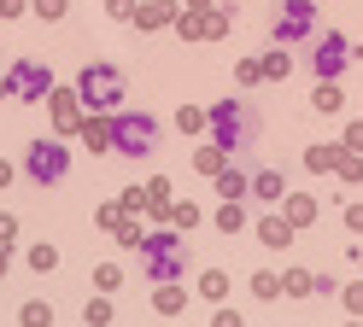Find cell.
Instances as JSON below:
<instances>
[{
    "instance_id": "cell-2",
    "label": "cell",
    "mask_w": 363,
    "mask_h": 327,
    "mask_svg": "<svg viewBox=\"0 0 363 327\" xmlns=\"http://www.w3.org/2000/svg\"><path fill=\"white\" fill-rule=\"evenodd\" d=\"M158 147V123L147 111H111V152H123V158H147Z\"/></svg>"
},
{
    "instance_id": "cell-10",
    "label": "cell",
    "mask_w": 363,
    "mask_h": 327,
    "mask_svg": "<svg viewBox=\"0 0 363 327\" xmlns=\"http://www.w3.org/2000/svg\"><path fill=\"white\" fill-rule=\"evenodd\" d=\"M77 134H82V147H88V152H111V123H106L100 111H88L82 123H77Z\"/></svg>"
},
{
    "instance_id": "cell-37",
    "label": "cell",
    "mask_w": 363,
    "mask_h": 327,
    "mask_svg": "<svg viewBox=\"0 0 363 327\" xmlns=\"http://www.w3.org/2000/svg\"><path fill=\"white\" fill-rule=\"evenodd\" d=\"M12 234H18V217H6V210H0V246H12Z\"/></svg>"
},
{
    "instance_id": "cell-29",
    "label": "cell",
    "mask_w": 363,
    "mask_h": 327,
    "mask_svg": "<svg viewBox=\"0 0 363 327\" xmlns=\"http://www.w3.org/2000/svg\"><path fill=\"white\" fill-rule=\"evenodd\" d=\"M170 18H176L170 0H152V6H141V23H147V30H152V23H170Z\"/></svg>"
},
{
    "instance_id": "cell-1",
    "label": "cell",
    "mask_w": 363,
    "mask_h": 327,
    "mask_svg": "<svg viewBox=\"0 0 363 327\" xmlns=\"http://www.w3.org/2000/svg\"><path fill=\"white\" fill-rule=\"evenodd\" d=\"M141 263H147L152 280H182V275H188V240L170 234V228H158V234L141 240Z\"/></svg>"
},
{
    "instance_id": "cell-28",
    "label": "cell",
    "mask_w": 363,
    "mask_h": 327,
    "mask_svg": "<svg viewBox=\"0 0 363 327\" xmlns=\"http://www.w3.org/2000/svg\"><path fill=\"white\" fill-rule=\"evenodd\" d=\"M252 292H258V298H281V275L258 269V275H252Z\"/></svg>"
},
{
    "instance_id": "cell-23",
    "label": "cell",
    "mask_w": 363,
    "mask_h": 327,
    "mask_svg": "<svg viewBox=\"0 0 363 327\" xmlns=\"http://www.w3.org/2000/svg\"><path fill=\"white\" fill-rule=\"evenodd\" d=\"M311 105H316V111H340V105H346V93H340L334 82H316V93H311Z\"/></svg>"
},
{
    "instance_id": "cell-18",
    "label": "cell",
    "mask_w": 363,
    "mask_h": 327,
    "mask_svg": "<svg viewBox=\"0 0 363 327\" xmlns=\"http://www.w3.org/2000/svg\"><path fill=\"white\" fill-rule=\"evenodd\" d=\"M199 298L223 304V298H229V275H223V269H206V275H199Z\"/></svg>"
},
{
    "instance_id": "cell-14",
    "label": "cell",
    "mask_w": 363,
    "mask_h": 327,
    "mask_svg": "<svg viewBox=\"0 0 363 327\" xmlns=\"http://www.w3.org/2000/svg\"><path fill=\"white\" fill-rule=\"evenodd\" d=\"M217 193H223V199H246V193H252V176L223 164V170H217Z\"/></svg>"
},
{
    "instance_id": "cell-11",
    "label": "cell",
    "mask_w": 363,
    "mask_h": 327,
    "mask_svg": "<svg viewBox=\"0 0 363 327\" xmlns=\"http://www.w3.org/2000/svg\"><path fill=\"white\" fill-rule=\"evenodd\" d=\"M48 100H53V123H59V134H77V123H82V117H77V105H82V100H77V88H71V93H59V88H53Z\"/></svg>"
},
{
    "instance_id": "cell-9",
    "label": "cell",
    "mask_w": 363,
    "mask_h": 327,
    "mask_svg": "<svg viewBox=\"0 0 363 327\" xmlns=\"http://www.w3.org/2000/svg\"><path fill=\"white\" fill-rule=\"evenodd\" d=\"M252 199H258V205H281V199H287V170H276V164L252 170Z\"/></svg>"
},
{
    "instance_id": "cell-24",
    "label": "cell",
    "mask_w": 363,
    "mask_h": 327,
    "mask_svg": "<svg viewBox=\"0 0 363 327\" xmlns=\"http://www.w3.org/2000/svg\"><path fill=\"white\" fill-rule=\"evenodd\" d=\"M194 164H199V170H206V176H217L223 164H229V152H223L217 140H211V147H199V152H194Z\"/></svg>"
},
{
    "instance_id": "cell-45",
    "label": "cell",
    "mask_w": 363,
    "mask_h": 327,
    "mask_svg": "<svg viewBox=\"0 0 363 327\" xmlns=\"http://www.w3.org/2000/svg\"><path fill=\"white\" fill-rule=\"evenodd\" d=\"M0 100H12V82H6V76H0Z\"/></svg>"
},
{
    "instance_id": "cell-25",
    "label": "cell",
    "mask_w": 363,
    "mask_h": 327,
    "mask_svg": "<svg viewBox=\"0 0 363 327\" xmlns=\"http://www.w3.org/2000/svg\"><path fill=\"white\" fill-rule=\"evenodd\" d=\"M30 269L35 275H53L59 269V246H30Z\"/></svg>"
},
{
    "instance_id": "cell-33",
    "label": "cell",
    "mask_w": 363,
    "mask_h": 327,
    "mask_svg": "<svg viewBox=\"0 0 363 327\" xmlns=\"http://www.w3.org/2000/svg\"><path fill=\"white\" fill-rule=\"evenodd\" d=\"M287 70H293V59H287V53H269V59H264V76H276V82H287Z\"/></svg>"
},
{
    "instance_id": "cell-20",
    "label": "cell",
    "mask_w": 363,
    "mask_h": 327,
    "mask_svg": "<svg viewBox=\"0 0 363 327\" xmlns=\"http://www.w3.org/2000/svg\"><path fill=\"white\" fill-rule=\"evenodd\" d=\"M281 292H287V298H311V292H316V280H311L305 269H287V275H281Z\"/></svg>"
},
{
    "instance_id": "cell-16",
    "label": "cell",
    "mask_w": 363,
    "mask_h": 327,
    "mask_svg": "<svg viewBox=\"0 0 363 327\" xmlns=\"http://www.w3.org/2000/svg\"><path fill=\"white\" fill-rule=\"evenodd\" d=\"M340 152H346V147H311V152H305V170H311V176H328L334 164H340Z\"/></svg>"
},
{
    "instance_id": "cell-46",
    "label": "cell",
    "mask_w": 363,
    "mask_h": 327,
    "mask_svg": "<svg viewBox=\"0 0 363 327\" xmlns=\"http://www.w3.org/2000/svg\"><path fill=\"white\" fill-rule=\"evenodd\" d=\"M346 327H363V321H346Z\"/></svg>"
},
{
    "instance_id": "cell-3",
    "label": "cell",
    "mask_w": 363,
    "mask_h": 327,
    "mask_svg": "<svg viewBox=\"0 0 363 327\" xmlns=\"http://www.w3.org/2000/svg\"><path fill=\"white\" fill-rule=\"evenodd\" d=\"M77 100L88 111H118L123 105V70L118 64H88L77 76Z\"/></svg>"
},
{
    "instance_id": "cell-26",
    "label": "cell",
    "mask_w": 363,
    "mask_h": 327,
    "mask_svg": "<svg viewBox=\"0 0 363 327\" xmlns=\"http://www.w3.org/2000/svg\"><path fill=\"white\" fill-rule=\"evenodd\" d=\"M176 123H182V134H194V129H206V123H211V111H199V105H182V111H176Z\"/></svg>"
},
{
    "instance_id": "cell-27",
    "label": "cell",
    "mask_w": 363,
    "mask_h": 327,
    "mask_svg": "<svg viewBox=\"0 0 363 327\" xmlns=\"http://www.w3.org/2000/svg\"><path fill=\"white\" fill-rule=\"evenodd\" d=\"M94 287H100V292H118V287H123V269H118V263H100V269H94Z\"/></svg>"
},
{
    "instance_id": "cell-5",
    "label": "cell",
    "mask_w": 363,
    "mask_h": 327,
    "mask_svg": "<svg viewBox=\"0 0 363 327\" xmlns=\"http://www.w3.org/2000/svg\"><path fill=\"white\" fill-rule=\"evenodd\" d=\"M24 170H30V181L35 187H59L65 181V170H71V147H59V140H30V152H24Z\"/></svg>"
},
{
    "instance_id": "cell-6",
    "label": "cell",
    "mask_w": 363,
    "mask_h": 327,
    "mask_svg": "<svg viewBox=\"0 0 363 327\" xmlns=\"http://www.w3.org/2000/svg\"><path fill=\"white\" fill-rule=\"evenodd\" d=\"M6 82H12V100L18 105H41L53 93V70L41 64V59H18L12 70H6Z\"/></svg>"
},
{
    "instance_id": "cell-21",
    "label": "cell",
    "mask_w": 363,
    "mask_h": 327,
    "mask_svg": "<svg viewBox=\"0 0 363 327\" xmlns=\"http://www.w3.org/2000/svg\"><path fill=\"white\" fill-rule=\"evenodd\" d=\"M18 321H24V327H53V304H41V298H30L24 310H18Z\"/></svg>"
},
{
    "instance_id": "cell-36",
    "label": "cell",
    "mask_w": 363,
    "mask_h": 327,
    "mask_svg": "<svg viewBox=\"0 0 363 327\" xmlns=\"http://www.w3.org/2000/svg\"><path fill=\"white\" fill-rule=\"evenodd\" d=\"M123 222V205H100V228H118Z\"/></svg>"
},
{
    "instance_id": "cell-42",
    "label": "cell",
    "mask_w": 363,
    "mask_h": 327,
    "mask_svg": "<svg viewBox=\"0 0 363 327\" xmlns=\"http://www.w3.org/2000/svg\"><path fill=\"white\" fill-rule=\"evenodd\" d=\"M24 12V0H0V18H18Z\"/></svg>"
},
{
    "instance_id": "cell-8",
    "label": "cell",
    "mask_w": 363,
    "mask_h": 327,
    "mask_svg": "<svg viewBox=\"0 0 363 327\" xmlns=\"http://www.w3.org/2000/svg\"><path fill=\"white\" fill-rule=\"evenodd\" d=\"M311 23H316V6H311V0H287L281 18H276V41H281V47L305 41V35H311Z\"/></svg>"
},
{
    "instance_id": "cell-19",
    "label": "cell",
    "mask_w": 363,
    "mask_h": 327,
    "mask_svg": "<svg viewBox=\"0 0 363 327\" xmlns=\"http://www.w3.org/2000/svg\"><path fill=\"white\" fill-rule=\"evenodd\" d=\"M217 228H223V234H240V228H246V205H240V199H223Z\"/></svg>"
},
{
    "instance_id": "cell-30",
    "label": "cell",
    "mask_w": 363,
    "mask_h": 327,
    "mask_svg": "<svg viewBox=\"0 0 363 327\" xmlns=\"http://www.w3.org/2000/svg\"><path fill=\"white\" fill-rule=\"evenodd\" d=\"M334 170H340V181H363V158H357V152H340Z\"/></svg>"
},
{
    "instance_id": "cell-32",
    "label": "cell",
    "mask_w": 363,
    "mask_h": 327,
    "mask_svg": "<svg viewBox=\"0 0 363 327\" xmlns=\"http://www.w3.org/2000/svg\"><path fill=\"white\" fill-rule=\"evenodd\" d=\"M170 222L194 234V228H199V210H194V205H170Z\"/></svg>"
},
{
    "instance_id": "cell-15",
    "label": "cell",
    "mask_w": 363,
    "mask_h": 327,
    "mask_svg": "<svg viewBox=\"0 0 363 327\" xmlns=\"http://www.w3.org/2000/svg\"><path fill=\"white\" fill-rule=\"evenodd\" d=\"M141 199H147L152 217H170V181H164V176H152V181L141 187Z\"/></svg>"
},
{
    "instance_id": "cell-13",
    "label": "cell",
    "mask_w": 363,
    "mask_h": 327,
    "mask_svg": "<svg viewBox=\"0 0 363 327\" xmlns=\"http://www.w3.org/2000/svg\"><path fill=\"white\" fill-rule=\"evenodd\" d=\"M152 310H158V316H182V310H188V292H182L176 280H158V292H152Z\"/></svg>"
},
{
    "instance_id": "cell-34",
    "label": "cell",
    "mask_w": 363,
    "mask_h": 327,
    "mask_svg": "<svg viewBox=\"0 0 363 327\" xmlns=\"http://www.w3.org/2000/svg\"><path fill=\"white\" fill-rule=\"evenodd\" d=\"M35 12L48 18V23H59V18H65V0H35Z\"/></svg>"
},
{
    "instance_id": "cell-38",
    "label": "cell",
    "mask_w": 363,
    "mask_h": 327,
    "mask_svg": "<svg viewBox=\"0 0 363 327\" xmlns=\"http://www.w3.org/2000/svg\"><path fill=\"white\" fill-rule=\"evenodd\" d=\"M346 152H363V123H352V129H346Z\"/></svg>"
},
{
    "instance_id": "cell-7",
    "label": "cell",
    "mask_w": 363,
    "mask_h": 327,
    "mask_svg": "<svg viewBox=\"0 0 363 327\" xmlns=\"http://www.w3.org/2000/svg\"><path fill=\"white\" fill-rule=\"evenodd\" d=\"M311 64H316V76H323V82H334L340 70L352 64V41L340 35V30H328L323 41H316V53H311Z\"/></svg>"
},
{
    "instance_id": "cell-22",
    "label": "cell",
    "mask_w": 363,
    "mask_h": 327,
    "mask_svg": "<svg viewBox=\"0 0 363 327\" xmlns=\"http://www.w3.org/2000/svg\"><path fill=\"white\" fill-rule=\"evenodd\" d=\"M82 321H88V327H111V298H106V292L88 298V304H82Z\"/></svg>"
},
{
    "instance_id": "cell-12",
    "label": "cell",
    "mask_w": 363,
    "mask_h": 327,
    "mask_svg": "<svg viewBox=\"0 0 363 327\" xmlns=\"http://www.w3.org/2000/svg\"><path fill=\"white\" fill-rule=\"evenodd\" d=\"M258 246L287 251V246H293V222H287V217H264V222H258Z\"/></svg>"
},
{
    "instance_id": "cell-44",
    "label": "cell",
    "mask_w": 363,
    "mask_h": 327,
    "mask_svg": "<svg viewBox=\"0 0 363 327\" xmlns=\"http://www.w3.org/2000/svg\"><path fill=\"white\" fill-rule=\"evenodd\" d=\"M6 269H12V251H6V246H0V275H6Z\"/></svg>"
},
{
    "instance_id": "cell-35",
    "label": "cell",
    "mask_w": 363,
    "mask_h": 327,
    "mask_svg": "<svg viewBox=\"0 0 363 327\" xmlns=\"http://www.w3.org/2000/svg\"><path fill=\"white\" fill-rule=\"evenodd\" d=\"M182 35H206V12H188V18H182Z\"/></svg>"
},
{
    "instance_id": "cell-41",
    "label": "cell",
    "mask_w": 363,
    "mask_h": 327,
    "mask_svg": "<svg viewBox=\"0 0 363 327\" xmlns=\"http://www.w3.org/2000/svg\"><path fill=\"white\" fill-rule=\"evenodd\" d=\"M211 327H246V321H240L235 310H217V321H211Z\"/></svg>"
},
{
    "instance_id": "cell-43",
    "label": "cell",
    "mask_w": 363,
    "mask_h": 327,
    "mask_svg": "<svg viewBox=\"0 0 363 327\" xmlns=\"http://www.w3.org/2000/svg\"><path fill=\"white\" fill-rule=\"evenodd\" d=\"M6 181H12V164H6V158H0V187H6Z\"/></svg>"
},
{
    "instance_id": "cell-39",
    "label": "cell",
    "mask_w": 363,
    "mask_h": 327,
    "mask_svg": "<svg viewBox=\"0 0 363 327\" xmlns=\"http://www.w3.org/2000/svg\"><path fill=\"white\" fill-rule=\"evenodd\" d=\"M346 310H352V316H363V287H346Z\"/></svg>"
},
{
    "instance_id": "cell-17",
    "label": "cell",
    "mask_w": 363,
    "mask_h": 327,
    "mask_svg": "<svg viewBox=\"0 0 363 327\" xmlns=\"http://www.w3.org/2000/svg\"><path fill=\"white\" fill-rule=\"evenodd\" d=\"M281 205H287V222H293V228H305V222H316V199H305V193H287Z\"/></svg>"
},
{
    "instance_id": "cell-31",
    "label": "cell",
    "mask_w": 363,
    "mask_h": 327,
    "mask_svg": "<svg viewBox=\"0 0 363 327\" xmlns=\"http://www.w3.org/2000/svg\"><path fill=\"white\" fill-rule=\"evenodd\" d=\"M141 240H147V234H141V222H118V246H129V251H141Z\"/></svg>"
},
{
    "instance_id": "cell-4",
    "label": "cell",
    "mask_w": 363,
    "mask_h": 327,
    "mask_svg": "<svg viewBox=\"0 0 363 327\" xmlns=\"http://www.w3.org/2000/svg\"><path fill=\"white\" fill-rule=\"evenodd\" d=\"M252 129H258V117L246 111L240 100H223V105H211V134H217V147L223 152H240V147H252Z\"/></svg>"
},
{
    "instance_id": "cell-40",
    "label": "cell",
    "mask_w": 363,
    "mask_h": 327,
    "mask_svg": "<svg viewBox=\"0 0 363 327\" xmlns=\"http://www.w3.org/2000/svg\"><path fill=\"white\" fill-rule=\"evenodd\" d=\"M346 228H352V234H363V205H352V210H346Z\"/></svg>"
}]
</instances>
